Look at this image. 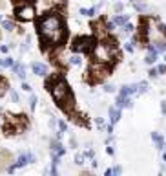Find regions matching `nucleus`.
I'll return each mask as SVG.
<instances>
[{"label": "nucleus", "mask_w": 166, "mask_h": 176, "mask_svg": "<svg viewBox=\"0 0 166 176\" xmlns=\"http://www.w3.org/2000/svg\"><path fill=\"white\" fill-rule=\"evenodd\" d=\"M38 33L42 40V48L55 46L64 40L66 29L62 26V18L57 13H48L38 20Z\"/></svg>", "instance_id": "obj_1"}, {"label": "nucleus", "mask_w": 166, "mask_h": 176, "mask_svg": "<svg viewBox=\"0 0 166 176\" xmlns=\"http://www.w3.org/2000/svg\"><path fill=\"white\" fill-rule=\"evenodd\" d=\"M27 125V118L26 116H7L5 118V125H4V132L5 136H13V134H18L22 129H26Z\"/></svg>", "instance_id": "obj_2"}, {"label": "nucleus", "mask_w": 166, "mask_h": 176, "mask_svg": "<svg viewBox=\"0 0 166 176\" xmlns=\"http://www.w3.org/2000/svg\"><path fill=\"white\" fill-rule=\"evenodd\" d=\"M88 73H90V77H91L93 83H101V81H104V79L110 75V66H108L106 62H99V61H95V62H91Z\"/></svg>", "instance_id": "obj_3"}, {"label": "nucleus", "mask_w": 166, "mask_h": 176, "mask_svg": "<svg viewBox=\"0 0 166 176\" xmlns=\"http://www.w3.org/2000/svg\"><path fill=\"white\" fill-rule=\"evenodd\" d=\"M93 57H95V61L106 62V64H111L113 61H117L115 53H113L104 42H102V44H95V48H93Z\"/></svg>", "instance_id": "obj_4"}, {"label": "nucleus", "mask_w": 166, "mask_h": 176, "mask_svg": "<svg viewBox=\"0 0 166 176\" xmlns=\"http://www.w3.org/2000/svg\"><path fill=\"white\" fill-rule=\"evenodd\" d=\"M48 90L51 92V95H53V99H55L57 103H60V101H62V99H64L68 94H71V92H69V86H68V83H66L62 77H58V79H57V81H55V83H53V84L48 88Z\"/></svg>", "instance_id": "obj_5"}, {"label": "nucleus", "mask_w": 166, "mask_h": 176, "mask_svg": "<svg viewBox=\"0 0 166 176\" xmlns=\"http://www.w3.org/2000/svg\"><path fill=\"white\" fill-rule=\"evenodd\" d=\"M95 48V39L93 37H77L71 44V50L75 53H84V51H93Z\"/></svg>", "instance_id": "obj_6"}, {"label": "nucleus", "mask_w": 166, "mask_h": 176, "mask_svg": "<svg viewBox=\"0 0 166 176\" xmlns=\"http://www.w3.org/2000/svg\"><path fill=\"white\" fill-rule=\"evenodd\" d=\"M93 31H95V37H99V39H106V37L110 35L108 22H106V20H97V22H93Z\"/></svg>", "instance_id": "obj_7"}, {"label": "nucleus", "mask_w": 166, "mask_h": 176, "mask_svg": "<svg viewBox=\"0 0 166 176\" xmlns=\"http://www.w3.org/2000/svg\"><path fill=\"white\" fill-rule=\"evenodd\" d=\"M16 17L20 20H31L35 17V7L33 6H22V7H16Z\"/></svg>", "instance_id": "obj_8"}, {"label": "nucleus", "mask_w": 166, "mask_h": 176, "mask_svg": "<svg viewBox=\"0 0 166 176\" xmlns=\"http://www.w3.org/2000/svg\"><path fill=\"white\" fill-rule=\"evenodd\" d=\"M58 107H60L66 114H73V110H75V97H73L71 94H68V95L58 103Z\"/></svg>", "instance_id": "obj_9"}, {"label": "nucleus", "mask_w": 166, "mask_h": 176, "mask_svg": "<svg viewBox=\"0 0 166 176\" xmlns=\"http://www.w3.org/2000/svg\"><path fill=\"white\" fill-rule=\"evenodd\" d=\"M9 162H11V152L2 149V151H0V171L5 169V167L9 165Z\"/></svg>", "instance_id": "obj_10"}, {"label": "nucleus", "mask_w": 166, "mask_h": 176, "mask_svg": "<svg viewBox=\"0 0 166 176\" xmlns=\"http://www.w3.org/2000/svg\"><path fill=\"white\" fill-rule=\"evenodd\" d=\"M139 90V84H126V86H122V90H121V95H124V97H130L132 94H135Z\"/></svg>", "instance_id": "obj_11"}, {"label": "nucleus", "mask_w": 166, "mask_h": 176, "mask_svg": "<svg viewBox=\"0 0 166 176\" xmlns=\"http://www.w3.org/2000/svg\"><path fill=\"white\" fill-rule=\"evenodd\" d=\"M33 72H35L37 75H46V73H48V66L42 64V62H35V64H33Z\"/></svg>", "instance_id": "obj_12"}, {"label": "nucleus", "mask_w": 166, "mask_h": 176, "mask_svg": "<svg viewBox=\"0 0 166 176\" xmlns=\"http://www.w3.org/2000/svg\"><path fill=\"white\" fill-rule=\"evenodd\" d=\"M121 119V112H119V108H110V123H117Z\"/></svg>", "instance_id": "obj_13"}, {"label": "nucleus", "mask_w": 166, "mask_h": 176, "mask_svg": "<svg viewBox=\"0 0 166 176\" xmlns=\"http://www.w3.org/2000/svg\"><path fill=\"white\" fill-rule=\"evenodd\" d=\"M51 151H53V154H55L57 158H60V156L64 154V149H62V145H60V143H57V141H53V143H51Z\"/></svg>", "instance_id": "obj_14"}, {"label": "nucleus", "mask_w": 166, "mask_h": 176, "mask_svg": "<svg viewBox=\"0 0 166 176\" xmlns=\"http://www.w3.org/2000/svg\"><path fill=\"white\" fill-rule=\"evenodd\" d=\"M152 140L157 143V149H164V140H163V136H161V134L154 132V134H152Z\"/></svg>", "instance_id": "obj_15"}, {"label": "nucleus", "mask_w": 166, "mask_h": 176, "mask_svg": "<svg viewBox=\"0 0 166 176\" xmlns=\"http://www.w3.org/2000/svg\"><path fill=\"white\" fill-rule=\"evenodd\" d=\"M13 70L16 72V75H18L20 79L26 77V70H24V66H20V64H13Z\"/></svg>", "instance_id": "obj_16"}, {"label": "nucleus", "mask_w": 166, "mask_h": 176, "mask_svg": "<svg viewBox=\"0 0 166 176\" xmlns=\"http://www.w3.org/2000/svg\"><path fill=\"white\" fill-rule=\"evenodd\" d=\"M154 48H155V51H157V53H163V51H166V42L157 40V42L154 44Z\"/></svg>", "instance_id": "obj_17"}, {"label": "nucleus", "mask_w": 166, "mask_h": 176, "mask_svg": "<svg viewBox=\"0 0 166 176\" xmlns=\"http://www.w3.org/2000/svg\"><path fill=\"white\" fill-rule=\"evenodd\" d=\"M117 26H124L126 22H128V15H119V17H115V20H113Z\"/></svg>", "instance_id": "obj_18"}, {"label": "nucleus", "mask_w": 166, "mask_h": 176, "mask_svg": "<svg viewBox=\"0 0 166 176\" xmlns=\"http://www.w3.org/2000/svg\"><path fill=\"white\" fill-rule=\"evenodd\" d=\"M144 61H146V64H154V62L157 61V51H150Z\"/></svg>", "instance_id": "obj_19"}, {"label": "nucleus", "mask_w": 166, "mask_h": 176, "mask_svg": "<svg viewBox=\"0 0 166 176\" xmlns=\"http://www.w3.org/2000/svg\"><path fill=\"white\" fill-rule=\"evenodd\" d=\"M29 160H27V154H20L18 156V162H16V167H22V165H26Z\"/></svg>", "instance_id": "obj_20"}, {"label": "nucleus", "mask_w": 166, "mask_h": 176, "mask_svg": "<svg viewBox=\"0 0 166 176\" xmlns=\"http://www.w3.org/2000/svg\"><path fill=\"white\" fill-rule=\"evenodd\" d=\"M97 13V7H91V9H80V15H86V17H93Z\"/></svg>", "instance_id": "obj_21"}, {"label": "nucleus", "mask_w": 166, "mask_h": 176, "mask_svg": "<svg viewBox=\"0 0 166 176\" xmlns=\"http://www.w3.org/2000/svg\"><path fill=\"white\" fill-rule=\"evenodd\" d=\"M5 90H7V81L0 77V97H2L4 94H5Z\"/></svg>", "instance_id": "obj_22"}, {"label": "nucleus", "mask_w": 166, "mask_h": 176, "mask_svg": "<svg viewBox=\"0 0 166 176\" xmlns=\"http://www.w3.org/2000/svg\"><path fill=\"white\" fill-rule=\"evenodd\" d=\"M2 26H4V29H7V31L15 29V24H13L11 20H4V22H2Z\"/></svg>", "instance_id": "obj_23"}, {"label": "nucleus", "mask_w": 166, "mask_h": 176, "mask_svg": "<svg viewBox=\"0 0 166 176\" xmlns=\"http://www.w3.org/2000/svg\"><path fill=\"white\" fill-rule=\"evenodd\" d=\"M69 62H71V64H80V62H82V59H80V55H77V53H75V55H71Z\"/></svg>", "instance_id": "obj_24"}, {"label": "nucleus", "mask_w": 166, "mask_h": 176, "mask_svg": "<svg viewBox=\"0 0 166 176\" xmlns=\"http://www.w3.org/2000/svg\"><path fill=\"white\" fill-rule=\"evenodd\" d=\"M122 29H124V33H132V31H133V24H130V22H126V24L122 26Z\"/></svg>", "instance_id": "obj_25"}, {"label": "nucleus", "mask_w": 166, "mask_h": 176, "mask_svg": "<svg viewBox=\"0 0 166 176\" xmlns=\"http://www.w3.org/2000/svg\"><path fill=\"white\" fill-rule=\"evenodd\" d=\"M146 90H148V83H146V81H143V83L139 84V90H137V92H141V94H144Z\"/></svg>", "instance_id": "obj_26"}, {"label": "nucleus", "mask_w": 166, "mask_h": 176, "mask_svg": "<svg viewBox=\"0 0 166 176\" xmlns=\"http://www.w3.org/2000/svg\"><path fill=\"white\" fill-rule=\"evenodd\" d=\"M133 44H135V40H132V42H126V44H124L126 51H133V50H135V46H133Z\"/></svg>", "instance_id": "obj_27"}, {"label": "nucleus", "mask_w": 166, "mask_h": 176, "mask_svg": "<svg viewBox=\"0 0 166 176\" xmlns=\"http://www.w3.org/2000/svg\"><path fill=\"white\" fill-rule=\"evenodd\" d=\"M0 64H2V66H5V68H9V66H13V59H4Z\"/></svg>", "instance_id": "obj_28"}, {"label": "nucleus", "mask_w": 166, "mask_h": 176, "mask_svg": "<svg viewBox=\"0 0 166 176\" xmlns=\"http://www.w3.org/2000/svg\"><path fill=\"white\" fill-rule=\"evenodd\" d=\"M75 163H77V165H82V163H84V156H82V154H77V156H75Z\"/></svg>", "instance_id": "obj_29"}, {"label": "nucleus", "mask_w": 166, "mask_h": 176, "mask_svg": "<svg viewBox=\"0 0 166 176\" xmlns=\"http://www.w3.org/2000/svg\"><path fill=\"white\" fill-rule=\"evenodd\" d=\"M133 6H135V9H137V11H146V6H144V4H137V2H135Z\"/></svg>", "instance_id": "obj_30"}, {"label": "nucleus", "mask_w": 166, "mask_h": 176, "mask_svg": "<svg viewBox=\"0 0 166 176\" xmlns=\"http://www.w3.org/2000/svg\"><path fill=\"white\" fill-rule=\"evenodd\" d=\"M104 90H106L108 94H111V92H115V86H113V84H106V86H104Z\"/></svg>", "instance_id": "obj_31"}, {"label": "nucleus", "mask_w": 166, "mask_h": 176, "mask_svg": "<svg viewBox=\"0 0 166 176\" xmlns=\"http://www.w3.org/2000/svg\"><path fill=\"white\" fill-rule=\"evenodd\" d=\"M95 121H97V127H99V129H104V121H102V118H97Z\"/></svg>", "instance_id": "obj_32"}, {"label": "nucleus", "mask_w": 166, "mask_h": 176, "mask_svg": "<svg viewBox=\"0 0 166 176\" xmlns=\"http://www.w3.org/2000/svg\"><path fill=\"white\" fill-rule=\"evenodd\" d=\"M157 28H159V31L166 37V26H164V24H157Z\"/></svg>", "instance_id": "obj_33"}, {"label": "nucleus", "mask_w": 166, "mask_h": 176, "mask_svg": "<svg viewBox=\"0 0 166 176\" xmlns=\"http://www.w3.org/2000/svg\"><path fill=\"white\" fill-rule=\"evenodd\" d=\"M148 73H150V77H155V75L159 73V70H155V68H152V70H150Z\"/></svg>", "instance_id": "obj_34"}, {"label": "nucleus", "mask_w": 166, "mask_h": 176, "mask_svg": "<svg viewBox=\"0 0 166 176\" xmlns=\"http://www.w3.org/2000/svg\"><path fill=\"white\" fill-rule=\"evenodd\" d=\"M157 70H159V73H166V66H164V64H161Z\"/></svg>", "instance_id": "obj_35"}, {"label": "nucleus", "mask_w": 166, "mask_h": 176, "mask_svg": "<svg viewBox=\"0 0 166 176\" xmlns=\"http://www.w3.org/2000/svg\"><path fill=\"white\" fill-rule=\"evenodd\" d=\"M11 99H13V101H18V94H16V92H11Z\"/></svg>", "instance_id": "obj_36"}, {"label": "nucleus", "mask_w": 166, "mask_h": 176, "mask_svg": "<svg viewBox=\"0 0 166 176\" xmlns=\"http://www.w3.org/2000/svg\"><path fill=\"white\" fill-rule=\"evenodd\" d=\"M58 129L64 132V130H66V123H64V121H60V123H58Z\"/></svg>", "instance_id": "obj_37"}, {"label": "nucleus", "mask_w": 166, "mask_h": 176, "mask_svg": "<svg viewBox=\"0 0 166 176\" xmlns=\"http://www.w3.org/2000/svg\"><path fill=\"white\" fill-rule=\"evenodd\" d=\"M84 156H86V158H91V160H93V151H91V149H90V151H88V152H86V154H84Z\"/></svg>", "instance_id": "obj_38"}, {"label": "nucleus", "mask_w": 166, "mask_h": 176, "mask_svg": "<svg viewBox=\"0 0 166 176\" xmlns=\"http://www.w3.org/2000/svg\"><path fill=\"white\" fill-rule=\"evenodd\" d=\"M22 88H24V90H26V92H29V90H31V86H29V84H26V83H24V84H22Z\"/></svg>", "instance_id": "obj_39"}, {"label": "nucleus", "mask_w": 166, "mask_h": 176, "mask_svg": "<svg viewBox=\"0 0 166 176\" xmlns=\"http://www.w3.org/2000/svg\"><path fill=\"white\" fill-rule=\"evenodd\" d=\"M113 173H115V174H121V173H122V169H121V167H115V169H113Z\"/></svg>", "instance_id": "obj_40"}, {"label": "nucleus", "mask_w": 166, "mask_h": 176, "mask_svg": "<svg viewBox=\"0 0 166 176\" xmlns=\"http://www.w3.org/2000/svg\"><path fill=\"white\" fill-rule=\"evenodd\" d=\"M115 11H122V4H117L115 6Z\"/></svg>", "instance_id": "obj_41"}, {"label": "nucleus", "mask_w": 166, "mask_h": 176, "mask_svg": "<svg viewBox=\"0 0 166 176\" xmlns=\"http://www.w3.org/2000/svg\"><path fill=\"white\" fill-rule=\"evenodd\" d=\"M27 160H29V163H31V162H35V156H33V154H27Z\"/></svg>", "instance_id": "obj_42"}, {"label": "nucleus", "mask_w": 166, "mask_h": 176, "mask_svg": "<svg viewBox=\"0 0 166 176\" xmlns=\"http://www.w3.org/2000/svg\"><path fill=\"white\" fill-rule=\"evenodd\" d=\"M161 110H163V114L166 116V103H163V105H161Z\"/></svg>", "instance_id": "obj_43"}, {"label": "nucleus", "mask_w": 166, "mask_h": 176, "mask_svg": "<svg viewBox=\"0 0 166 176\" xmlns=\"http://www.w3.org/2000/svg\"><path fill=\"white\" fill-rule=\"evenodd\" d=\"M164 61H166V53H164Z\"/></svg>", "instance_id": "obj_44"}, {"label": "nucleus", "mask_w": 166, "mask_h": 176, "mask_svg": "<svg viewBox=\"0 0 166 176\" xmlns=\"http://www.w3.org/2000/svg\"><path fill=\"white\" fill-rule=\"evenodd\" d=\"M164 162H166V154H164Z\"/></svg>", "instance_id": "obj_45"}]
</instances>
